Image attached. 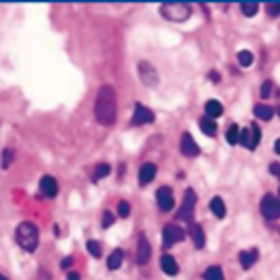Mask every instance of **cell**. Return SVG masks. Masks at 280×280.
I'll list each match as a JSON object with an SVG mask.
<instances>
[{
	"label": "cell",
	"mask_w": 280,
	"mask_h": 280,
	"mask_svg": "<svg viewBox=\"0 0 280 280\" xmlns=\"http://www.w3.org/2000/svg\"><path fill=\"white\" fill-rule=\"evenodd\" d=\"M118 113V100H116V90L111 86H100V90L96 92L94 100V118L98 124L111 126L116 122Z\"/></svg>",
	"instance_id": "1"
},
{
	"label": "cell",
	"mask_w": 280,
	"mask_h": 280,
	"mask_svg": "<svg viewBox=\"0 0 280 280\" xmlns=\"http://www.w3.org/2000/svg\"><path fill=\"white\" fill-rule=\"evenodd\" d=\"M15 240L26 253H34L39 246V229L34 222H19L15 229Z\"/></svg>",
	"instance_id": "2"
},
{
	"label": "cell",
	"mask_w": 280,
	"mask_h": 280,
	"mask_svg": "<svg viewBox=\"0 0 280 280\" xmlns=\"http://www.w3.org/2000/svg\"><path fill=\"white\" fill-rule=\"evenodd\" d=\"M190 4H184V2H167V4H161V15L165 19H171V21H186L190 17Z\"/></svg>",
	"instance_id": "3"
},
{
	"label": "cell",
	"mask_w": 280,
	"mask_h": 280,
	"mask_svg": "<svg viewBox=\"0 0 280 280\" xmlns=\"http://www.w3.org/2000/svg\"><path fill=\"white\" fill-rule=\"evenodd\" d=\"M261 214H263V218H268V220H278L280 218V197L272 195V192L263 195V199H261Z\"/></svg>",
	"instance_id": "4"
},
{
	"label": "cell",
	"mask_w": 280,
	"mask_h": 280,
	"mask_svg": "<svg viewBox=\"0 0 280 280\" xmlns=\"http://www.w3.org/2000/svg\"><path fill=\"white\" fill-rule=\"evenodd\" d=\"M195 205H197V195L192 188H186L184 192V201H182V207L178 212V220H186V222H192V214H195Z\"/></svg>",
	"instance_id": "5"
},
{
	"label": "cell",
	"mask_w": 280,
	"mask_h": 280,
	"mask_svg": "<svg viewBox=\"0 0 280 280\" xmlns=\"http://www.w3.org/2000/svg\"><path fill=\"white\" fill-rule=\"evenodd\" d=\"M186 238V233H184V229L182 227H178V225H165L163 227V248H171V246H176L178 242H182Z\"/></svg>",
	"instance_id": "6"
},
{
	"label": "cell",
	"mask_w": 280,
	"mask_h": 280,
	"mask_svg": "<svg viewBox=\"0 0 280 280\" xmlns=\"http://www.w3.org/2000/svg\"><path fill=\"white\" fill-rule=\"evenodd\" d=\"M137 69H139V77H141V82L146 84V86H150V88H156V86H159V73H156V69H154L150 62L141 60Z\"/></svg>",
	"instance_id": "7"
},
{
	"label": "cell",
	"mask_w": 280,
	"mask_h": 280,
	"mask_svg": "<svg viewBox=\"0 0 280 280\" xmlns=\"http://www.w3.org/2000/svg\"><path fill=\"white\" fill-rule=\"evenodd\" d=\"M156 203H159V210L161 212H171L176 205V199H174V192H171L169 186H161L156 190Z\"/></svg>",
	"instance_id": "8"
},
{
	"label": "cell",
	"mask_w": 280,
	"mask_h": 280,
	"mask_svg": "<svg viewBox=\"0 0 280 280\" xmlns=\"http://www.w3.org/2000/svg\"><path fill=\"white\" fill-rule=\"evenodd\" d=\"M154 122V111L148 109L146 105L137 103L135 105V111H133V124L135 126H141V124H152Z\"/></svg>",
	"instance_id": "9"
},
{
	"label": "cell",
	"mask_w": 280,
	"mask_h": 280,
	"mask_svg": "<svg viewBox=\"0 0 280 280\" xmlns=\"http://www.w3.org/2000/svg\"><path fill=\"white\" fill-rule=\"evenodd\" d=\"M180 152L184 156H197L199 154V146L195 143V139H192L190 133H182V139H180Z\"/></svg>",
	"instance_id": "10"
},
{
	"label": "cell",
	"mask_w": 280,
	"mask_h": 280,
	"mask_svg": "<svg viewBox=\"0 0 280 280\" xmlns=\"http://www.w3.org/2000/svg\"><path fill=\"white\" fill-rule=\"evenodd\" d=\"M150 257H152V248H150V242L146 235H139V242H137V263L139 265H146L150 261Z\"/></svg>",
	"instance_id": "11"
},
{
	"label": "cell",
	"mask_w": 280,
	"mask_h": 280,
	"mask_svg": "<svg viewBox=\"0 0 280 280\" xmlns=\"http://www.w3.org/2000/svg\"><path fill=\"white\" fill-rule=\"evenodd\" d=\"M39 188H41V195H45L49 199L58 195V182H56V178H52V176H43L39 182Z\"/></svg>",
	"instance_id": "12"
},
{
	"label": "cell",
	"mask_w": 280,
	"mask_h": 280,
	"mask_svg": "<svg viewBox=\"0 0 280 280\" xmlns=\"http://www.w3.org/2000/svg\"><path fill=\"white\" fill-rule=\"evenodd\" d=\"M156 178V165L154 163H143L139 169V184L146 186Z\"/></svg>",
	"instance_id": "13"
},
{
	"label": "cell",
	"mask_w": 280,
	"mask_h": 280,
	"mask_svg": "<svg viewBox=\"0 0 280 280\" xmlns=\"http://www.w3.org/2000/svg\"><path fill=\"white\" fill-rule=\"evenodd\" d=\"M257 259H259V250H257V248L242 250V253H240V265H242V270H250L257 263Z\"/></svg>",
	"instance_id": "14"
},
{
	"label": "cell",
	"mask_w": 280,
	"mask_h": 280,
	"mask_svg": "<svg viewBox=\"0 0 280 280\" xmlns=\"http://www.w3.org/2000/svg\"><path fill=\"white\" fill-rule=\"evenodd\" d=\"M190 238L195 248H203L205 246V233H203V227L199 222H190Z\"/></svg>",
	"instance_id": "15"
},
{
	"label": "cell",
	"mask_w": 280,
	"mask_h": 280,
	"mask_svg": "<svg viewBox=\"0 0 280 280\" xmlns=\"http://www.w3.org/2000/svg\"><path fill=\"white\" fill-rule=\"evenodd\" d=\"M161 268H163V272L167 276H176L178 272H180V268H178V261L171 255H163L161 257Z\"/></svg>",
	"instance_id": "16"
},
{
	"label": "cell",
	"mask_w": 280,
	"mask_h": 280,
	"mask_svg": "<svg viewBox=\"0 0 280 280\" xmlns=\"http://www.w3.org/2000/svg\"><path fill=\"white\" fill-rule=\"evenodd\" d=\"M222 105H220V100H207L205 103V118H210V120H216V118H220L222 116Z\"/></svg>",
	"instance_id": "17"
},
{
	"label": "cell",
	"mask_w": 280,
	"mask_h": 280,
	"mask_svg": "<svg viewBox=\"0 0 280 280\" xmlns=\"http://www.w3.org/2000/svg\"><path fill=\"white\" fill-rule=\"evenodd\" d=\"M210 210H212V214L216 218H225L227 216V205H225V201H222L220 197H214L210 201Z\"/></svg>",
	"instance_id": "18"
},
{
	"label": "cell",
	"mask_w": 280,
	"mask_h": 280,
	"mask_svg": "<svg viewBox=\"0 0 280 280\" xmlns=\"http://www.w3.org/2000/svg\"><path fill=\"white\" fill-rule=\"evenodd\" d=\"M122 261H124V253H122L120 248H116L109 257H107V268H109V270H118L122 265Z\"/></svg>",
	"instance_id": "19"
},
{
	"label": "cell",
	"mask_w": 280,
	"mask_h": 280,
	"mask_svg": "<svg viewBox=\"0 0 280 280\" xmlns=\"http://www.w3.org/2000/svg\"><path fill=\"white\" fill-rule=\"evenodd\" d=\"M199 128L207 135V137H214V135H216V122L210 120V118H201L199 120Z\"/></svg>",
	"instance_id": "20"
},
{
	"label": "cell",
	"mask_w": 280,
	"mask_h": 280,
	"mask_svg": "<svg viewBox=\"0 0 280 280\" xmlns=\"http://www.w3.org/2000/svg\"><path fill=\"white\" fill-rule=\"evenodd\" d=\"M274 109L272 107H268V105H263V103H259V105H255V116L257 118H261V120H272L274 118Z\"/></svg>",
	"instance_id": "21"
},
{
	"label": "cell",
	"mask_w": 280,
	"mask_h": 280,
	"mask_svg": "<svg viewBox=\"0 0 280 280\" xmlns=\"http://www.w3.org/2000/svg\"><path fill=\"white\" fill-rule=\"evenodd\" d=\"M248 131H250V148L248 150H257L259 148V143H261V128L257 124H250Z\"/></svg>",
	"instance_id": "22"
},
{
	"label": "cell",
	"mask_w": 280,
	"mask_h": 280,
	"mask_svg": "<svg viewBox=\"0 0 280 280\" xmlns=\"http://www.w3.org/2000/svg\"><path fill=\"white\" fill-rule=\"evenodd\" d=\"M203 280H225V276H222V270L218 265H210V268L203 272Z\"/></svg>",
	"instance_id": "23"
},
{
	"label": "cell",
	"mask_w": 280,
	"mask_h": 280,
	"mask_svg": "<svg viewBox=\"0 0 280 280\" xmlns=\"http://www.w3.org/2000/svg\"><path fill=\"white\" fill-rule=\"evenodd\" d=\"M111 174V167L107 163H100L96 165V169H94V176H92V182H98V180H103L105 176H109Z\"/></svg>",
	"instance_id": "24"
},
{
	"label": "cell",
	"mask_w": 280,
	"mask_h": 280,
	"mask_svg": "<svg viewBox=\"0 0 280 280\" xmlns=\"http://www.w3.org/2000/svg\"><path fill=\"white\" fill-rule=\"evenodd\" d=\"M240 133H242V128L238 124H231L227 128V141L231 143V146H235V143H240Z\"/></svg>",
	"instance_id": "25"
},
{
	"label": "cell",
	"mask_w": 280,
	"mask_h": 280,
	"mask_svg": "<svg viewBox=\"0 0 280 280\" xmlns=\"http://www.w3.org/2000/svg\"><path fill=\"white\" fill-rule=\"evenodd\" d=\"M240 11H242V15L253 17L255 13L259 11V4H257V2H242V4H240Z\"/></svg>",
	"instance_id": "26"
},
{
	"label": "cell",
	"mask_w": 280,
	"mask_h": 280,
	"mask_svg": "<svg viewBox=\"0 0 280 280\" xmlns=\"http://www.w3.org/2000/svg\"><path fill=\"white\" fill-rule=\"evenodd\" d=\"M253 52H248V49H242V52L238 54V62H240V67H250V64H253Z\"/></svg>",
	"instance_id": "27"
},
{
	"label": "cell",
	"mask_w": 280,
	"mask_h": 280,
	"mask_svg": "<svg viewBox=\"0 0 280 280\" xmlns=\"http://www.w3.org/2000/svg\"><path fill=\"white\" fill-rule=\"evenodd\" d=\"M13 159H15V152H13L11 148H4L2 150V169H9Z\"/></svg>",
	"instance_id": "28"
},
{
	"label": "cell",
	"mask_w": 280,
	"mask_h": 280,
	"mask_svg": "<svg viewBox=\"0 0 280 280\" xmlns=\"http://www.w3.org/2000/svg\"><path fill=\"white\" fill-rule=\"evenodd\" d=\"M86 248H88V253H90L92 257H96V259H98V257H100V244H98V242L90 240L88 244H86Z\"/></svg>",
	"instance_id": "29"
},
{
	"label": "cell",
	"mask_w": 280,
	"mask_h": 280,
	"mask_svg": "<svg viewBox=\"0 0 280 280\" xmlns=\"http://www.w3.org/2000/svg\"><path fill=\"white\" fill-rule=\"evenodd\" d=\"M128 214H131V205H128V201H120V203H118V216L126 218Z\"/></svg>",
	"instance_id": "30"
},
{
	"label": "cell",
	"mask_w": 280,
	"mask_h": 280,
	"mask_svg": "<svg viewBox=\"0 0 280 280\" xmlns=\"http://www.w3.org/2000/svg\"><path fill=\"white\" fill-rule=\"evenodd\" d=\"M240 146L250 148V131H248V128H242V133H240Z\"/></svg>",
	"instance_id": "31"
},
{
	"label": "cell",
	"mask_w": 280,
	"mask_h": 280,
	"mask_svg": "<svg viewBox=\"0 0 280 280\" xmlns=\"http://www.w3.org/2000/svg\"><path fill=\"white\" fill-rule=\"evenodd\" d=\"M272 88H274V84H272V80L263 82V86H261V96H263V98H268V96L272 94Z\"/></svg>",
	"instance_id": "32"
},
{
	"label": "cell",
	"mask_w": 280,
	"mask_h": 280,
	"mask_svg": "<svg viewBox=\"0 0 280 280\" xmlns=\"http://www.w3.org/2000/svg\"><path fill=\"white\" fill-rule=\"evenodd\" d=\"M113 220H116V216L111 212H103V229H109L113 225Z\"/></svg>",
	"instance_id": "33"
},
{
	"label": "cell",
	"mask_w": 280,
	"mask_h": 280,
	"mask_svg": "<svg viewBox=\"0 0 280 280\" xmlns=\"http://www.w3.org/2000/svg\"><path fill=\"white\" fill-rule=\"evenodd\" d=\"M270 174L276 176L278 180H280V165H278V163H272V165H270Z\"/></svg>",
	"instance_id": "34"
},
{
	"label": "cell",
	"mask_w": 280,
	"mask_h": 280,
	"mask_svg": "<svg viewBox=\"0 0 280 280\" xmlns=\"http://www.w3.org/2000/svg\"><path fill=\"white\" fill-rule=\"evenodd\" d=\"M268 13H270V15H280V4H270L268 6Z\"/></svg>",
	"instance_id": "35"
},
{
	"label": "cell",
	"mask_w": 280,
	"mask_h": 280,
	"mask_svg": "<svg viewBox=\"0 0 280 280\" xmlns=\"http://www.w3.org/2000/svg\"><path fill=\"white\" fill-rule=\"evenodd\" d=\"M71 263H73V259H71V257H67V259H62V261H60V268H62V270H69V268H71Z\"/></svg>",
	"instance_id": "36"
},
{
	"label": "cell",
	"mask_w": 280,
	"mask_h": 280,
	"mask_svg": "<svg viewBox=\"0 0 280 280\" xmlns=\"http://www.w3.org/2000/svg\"><path fill=\"white\" fill-rule=\"evenodd\" d=\"M67 280H80V274H77V272H69Z\"/></svg>",
	"instance_id": "37"
},
{
	"label": "cell",
	"mask_w": 280,
	"mask_h": 280,
	"mask_svg": "<svg viewBox=\"0 0 280 280\" xmlns=\"http://www.w3.org/2000/svg\"><path fill=\"white\" fill-rule=\"evenodd\" d=\"M210 80H212V82H220V75L216 73V71H212V73H210Z\"/></svg>",
	"instance_id": "38"
},
{
	"label": "cell",
	"mask_w": 280,
	"mask_h": 280,
	"mask_svg": "<svg viewBox=\"0 0 280 280\" xmlns=\"http://www.w3.org/2000/svg\"><path fill=\"white\" fill-rule=\"evenodd\" d=\"M274 150H276V154H280V139H276V143H274Z\"/></svg>",
	"instance_id": "39"
},
{
	"label": "cell",
	"mask_w": 280,
	"mask_h": 280,
	"mask_svg": "<svg viewBox=\"0 0 280 280\" xmlns=\"http://www.w3.org/2000/svg\"><path fill=\"white\" fill-rule=\"evenodd\" d=\"M0 280H9V278H6V276H2V274H0Z\"/></svg>",
	"instance_id": "40"
},
{
	"label": "cell",
	"mask_w": 280,
	"mask_h": 280,
	"mask_svg": "<svg viewBox=\"0 0 280 280\" xmlns=\"http://www.w3.org/2000/svg\"><path fill=\"white\" fill-rule=\"evenodd\" d=\"M278 116H280V107H278Z\"/></svg>",
	"instance_id": "41"
}]
</instances>
